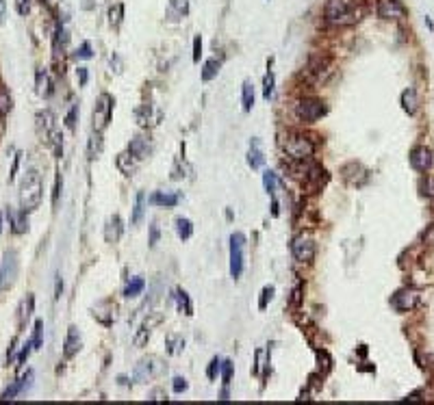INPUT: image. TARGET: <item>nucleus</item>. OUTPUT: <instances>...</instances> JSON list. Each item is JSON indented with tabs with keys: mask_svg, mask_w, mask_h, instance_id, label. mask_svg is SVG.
Listing matches in <instances>:
<instances>
[{
	"mask_svg": "<svg viewBox=\"0 0 434 405\" xmlns=\"http://www.w3.org/2000/svg\"><path fill=\"white\" fill-rule=\"evenodd\" d=\"M42 195H44V182L42 176H39L35 169L24 176V180L20 184V206L24 213H30L42 204Z\"/></svg>",
	"mask_w": 434,
	"mask_h": 405,
	"instance_id": "1",
	"label": "nucleus"
},
{
	"mask_svg": "<svg viewBox=\"0 0 434 405\" xmlns=\"http://www.w3.org/2000/svg\"><path fill=\"white\" fill-rule=\"evenodd\" d=\"M324 15L334 26H350L360 20V11L350 5V0H328L324 7Z\"/></svg>",
	"mask_w": 434,
	"mask_h": 405,
	"instance_id": "2",
	"label": "nucleus"
},
{
	"mask_svg": "<svg viewBox=\"0 0 434 405\" xmlns=\"http://www.w3.org/2000/svg\"><path fill=\"white\" fill-rule=\"evenodd\" d=\"M283 150H285V154L289 158L295 160V163H304V160H308L313 154H315V145H313V141L308 139L306 134L291 132V134L285 137Z\"/></svg>",
	"mask_w": 434,
	"mask_h": 405,
	"instance_id": "3",
	"label": "nucleus"
},
{
	"mask_svg": "<svg viewBox=\"0 0 434 405\" xmlns=\"http://www.w3.org/2000/svg\"><path fill=\"white\" fill-rule=\"evenodd\" d=\"M326 115V104L317 98H302L295 104V117L304 124H313L319 117Z\"/></svg>",
	"mask_w": 434,
	"mask_h": 405,
	"instance_id": "4",
	"label": "nucleus"
},
{
	"mask_svg": "<svg viewBox=\"0 0 434 405\" xmlns=\"http://www.w3.org/2000/svg\"><path fill=\"white\" fill-rule=\"evenodd\" d=\"M111 115H113V98L109 93H100L98 100H96V107L91 113V121H94V130L102 132L104 128L109 126Z\"/></svg>",
	"mask_w": 434,
	"mask_h": 405,
	"instance_id": "5",
	"label": "nucleus"
},
{
	"mask_svg": "<svg viewBox=\"0 0 434 405\" xmlns=\"http://www.w3.org/2000/svg\"><path fill=\"white\" fill-rule=\"evenodd\" d=\"M243 249H245V237L241 232H235L230 237V275L232 278H241L243 273Z\"/></svg>",
	"mask_w": 434,
	"mask_h": 405,
	"instance_id": "6",
	"label": "nucleus"
},
{
	"mask_svg": "<svg viewBox=\"0 0 434 405\" xmlns=\"http://www.w3.org/2000/svg\"><path fill=\"white\" fill-rule=\"evenodd\" d=\"M18 269H20V262H18V254L15 252H7L3 262H0V290L3 288H9L15 278H18Z\"/></svg>",
	"mask_w": 434,
	"mask_h": 405,
	"instance_id": "7",
	"label": "nucleus"
},
{
	"mask_svg": "<svg viewBox=\"0 0 434 405\" xmlns=\"http://www.w3.org/2000/svg\"><path fill=\"white\" fill-rule=\"evenodd\" d=\"M315 252H317L315 241L311 237H304V234L293 239V243H291V254L297 262H311L315 258Z\"/></svg>",
	"mask_w": 434,
	"mask_h": 405,
	"instance_id": "8",
	"label": "nucleus"
},
{
	"mask_svg": "<svg viewBox=\"0 0 434 405\" xmlns=\"http://www.w3.org/2000/svg\"><path fill=\"white\" fill-rule=\"evenodd\" d=\"M161 370H163V364H161L157 358H143V360L137 364V366H135L133 379H135L137 384H143V382H148V379L157 377Z\"/></svg>",
	"mask_w": 434,
	"mask_h": 405,
	"instance_id": "9",
	"label": "nucleus"
},
{
	"mask_svg": "<svg viewBox=\"0 0 434 405\" xmlns=\"http://www.w3.org/2000/svg\"><path fill=\"white\" fill-rule=\"evenodd\" d=\"M406 7L399 0H378V15L384 20H399L406 18Z\"/></svg>",
	"mask_w": 434,
	"mask_h": 405,
	"instance_id": "10",
	"label": "nucleus"
},
{
	"mask_svg": "<svg viewBox=\"0 0 434 405\" xmlns=\"http://www.w3.org/2000/svg\"><path fill=\"white\" fill-rule=\"evenodd\" d=\"M35 128H37V134L42 137V141H50L52 134H54V115L50 111H39L37 117H35Z\"/></svg>",
	"mask_w": 434,
	"mask_h": 405,
	"instance_id": "11",
	"label": "nucleus"
},
{
	"mask_svg": "<svg viewBox=\"0 0 434 405\" xmlns=\"http://www.w3.org/2000/svg\"><path fill=\"white\" fill-rule=\"evenodd\" d=\"M391 303H393V308H395L397 312H408V310H413V308L417 306V295L413 293V290H399V293L393 295Z\"/></svg>",
	"mask_w": 434,
	"mask_h": 405,
	"instance_id": "12",
	"label": "nucleus"
},
{
	"mask_svg": "<svg viewBox=\"0 0 434 405\" xmlns=\"http://www.w3.org/2000/svg\"><path fill=\"white\" fill-rule=\"evenodd\" d=\"M411 165L417 172H428L432 167V152L428 148H415L411 152Z\"/></svg>",
	"mask_w": 434,
	"mask_h": 405,
	"instance_id": "13",
	"label": "nucleus"
},
{
	"mask_svg": "<svg viewBox=\"0 0 434 405\" xmlns=\"http://www.w3.org/2000/svg\"><path fill=\"white\" fill-rule=\"evenodd\" d=\"M80 345H83V340H80L78 329L74 325L68 327V336H66V343H63V355H66V358H74V355L80 351Z\"/></svg>",
	"mask_w": 434,
	"mask_h": 405,
	"instance_id": "14",
	"label": "nucleus"
},
{
	"mask_svg": "<svg viewBox=\"0 0 434 405\" xmlns=\"http://www.w3.org/2000/svg\"><path fill=\"white\" fill-rule=\"evenodd\" d=\"M30 379H33V370H26V375H24L22 379H18V382H13L3 394H0V401H11V399H15V396H18L20 392L26 390V386H28Z\"/></svg>",
	"mask_w": 434,
	"mask_h": 405,
	"instance_id": "15",
	"label": "nucleus"
},
{
	"mask_svg": "<svg viewBox=\"0 0 434 405\" xmlns=\"http://www.w3.org/2000/svg\"><path fill=\"white\" fill-rule=\"evenodd\" d=\"M128 154H131L135 160H143L150 154V141L146 137H135V139L128 143Z\"/></svg>",
	"mask_w": 434,
	"mask_h": 405,
	"instance_id": "16",
	"label": "nucleus"
},
{
	"mask_svg": "<svg viewBox=\"0 0 434 405\" xmlns=\"http://www.w3.org/2000/svg\"><path fill=\"white\" fill-rule=\"evenodd\" d=\"M122 230H124V225H122L119 215H113L107 221V225H104V241L107 243H117L119 237H122Z\"/></svg>",
	"mask_w": 434,
	"mask_h": 405,
	"instance_id": "17",
	"label": "nucleus"
},
{
	"mask_svg": "<svg viewBox=\"0 0 434 405\" xmlns=\"http://www.w3.org/2000/svg\"><path fill=\"white\" fill-rule=\"evenodd\" d=\"M33 306H35V297L33 295H26L20 301V308H18V327H24L30 319V314H33Z\"/></svg>",
	"mask_w": 434,
	"mask_h": 405,
	"instance_id": "18",
	"label": "nucleus"
},
{
	"mask_svg": "<svg viewBox=\"0 0 434 405\" xmlns=\"http://www.w3.org/2000/svg\"><path fill=\"white\" fill-rule=\"evenodd\" d=\"M247 165H250L252 169H261L265 165V154L261 150L259 139H254L250 143V150H247Z\"/></svg>",
	"mask_w": 434,
	"mask_h": 405,
	"instance_id": "19",
	"label": "nucleus"
},
{
	"mask_svg": "<svg viewBox=\"0 0 434 405\" xmlns=\"http://www.w3.org/2000/svg\"><path fill=\"white\" fill-rule=\"evenodd\" d=\"M330 63H332L330 56H319V54H315V56H311V61H308V72L321 78V74H324V72H330Z\"/></svg>",
	"mask_w": 434,
	"mask_h": 405,
	"instance_id": "20",
	"label": "nucleus"
},
{
	"mask_svg": "<svg viewBox=\"0 0 434 405\" xmlns=\"http://www.w3.org/2000/svg\"><path fill=\"white\" fill-rule=\"evenodd\" d=\"M401 109H404L408 115H415L417 113V107H419V98H417V91L413 87H408V89H404L401 91Z\"/></svg>",
	"mask_w": 434,
	"mask_h": 405,
	"instance_id": "21",
	"label": "nucleus"
},
{
	"mask_svg": "<svg viewBox=\"0 0 434 405\" xmlns=\"http://www.w3.org/2000/svg\"><path fill=\"white\" fill-rule=\"evenodd\" d=\"M7 217H9V221H11V230L15 234H22V232H26L28 230V219H26V213H13V210H7Z\"/></svg>",
	"mask_w": 434,
	"mask_h": 405,
	"instance_id": "22",
	"label": "nucleus"
},
{
	"mask_svg": "<svg viewBox=\"0 0 434 405\" xmlns=\"http://www.w3.org/2000/svg\"><path fill=\"white\" fill-rule=\"evenodd\" d=\"M143 213H146V193L139 191L137 197H135V206H133V215H131V223H139L143 219Z\"/></svg>",
	"mask_w": 434,
	"mask_h": 405,
	"instance_id": "23",
	"label": "nucleus"
},
{
	"mask_svg": "<svg viewBox=\"0 0 434 405\" xmlns=\"http://www.w3.org/2000/svg\"><path fill=\"white\" fill-rule=\"evenodd\" d=\"M152 204L157 206H165V208H174L178 204V195L176 193H154V195L150 197Z\"/></svg>",
	"mask_w": 434,
	"mask_h": 405,
	"instance_id": "24",
	"label": "nucleus"
},
{
	"mask_svg": "<svg viewBox=\"0 0 434 405\" xmlns=\"http://www.w3.org/2000/svg\"><path fill=\"white\" fill-rule=\"evenodd\" d=\"M102 152V137L100 132H96L89 137V145H87V158L94 160V158H98V154Z\"/></svg>",
	"mask_w": 434,
	"mask_h": 405,
	"instance_id": "25",
	"label": "nucleus"
},
{
	"mask_svg": "<svg viewBox=\"0 0 434 405\" xmlns=\"http://www.w3.org/2000/svg\"><path fill=\"white\" fill-rule=\"evenodd\" d=\"M241 102H243V111L250 113L252 107H254V87L250 80H245L243 83V93H241Z\"/></svg>",
	"mask_w": 434,
	"mask_h": 405,
	"instance_id": "26",
	"label": "nucleus"
},
{
	"mask_svg": "<svg viewBox=\"0 0 434 405\" xmlns=\"http://www.w3.org/2000/svg\"><path fill=\"white\" fill-rule=\"evenodd\" d=\"M146 288V280L143 278H131V282L124 288V297H137L141 290Z\"/></svg>",
	"mask_w": 434,
	"mask_h": 405,
	"instance_id": "27",
	"label": "nucleus"
},
{
	"mask_svg": "<svg viewBox=\"0 0 434 405\" xmlns=\"http://www.w3.org/2000/svg\"><path fill=\"white\" fill-rule=\"evenodd\" d=\"M217 74H220V61L217 59H208L202 68V80L208 83V80H213Z\"/></svg>",
	"mask_w": 434,
	"mask_h": 405,
	"instance_id": "28",
	"label": "nucleus"
},
{
	"mask_svg": "<svg viewBox=\"0 0 434 405\" xmlns=\"http://www.w3.org/2000/svg\"><path fill=\"white\" fill-rule=\"evenodd\" d=\"M131 158H133V156H131L128 152H126V154H119V156H117V167L122 169L124 176H133V174H135V167H137Z\"/></svg>",
	"mask_w": 434,
	"mask_h": 405,
	"instance_id": "29",
	"label": "nucleus"
},
{
	"mask_svg": "<svg viewBox=\"0 0 434 405\" xmlns=\"http://www.w3.org/2000/svg\"><path fill=\"white\" fill-rule=\"evenodd\" d=\"M176 232H178V237L182 239V241H187V239H191V234H194V225H191V221L189 219H176Z\"/></svg>",
	"mask_w": 434,
	"mask_h": 405,
	"instance_id": "30",
	"label": "nucleus"
},
{
	"mask_svg": "<svg viewBox=\"0 0 434 405\" xmlns=\"http://www.w3.org/2000/svg\"><path fill=\"white\" fill-rule=\"evenodd\" d=\"M176 303H178V310L180 312H184V314H194L191 310H194V308H191V299H189V295L184 293V290H176Z\"/></svg>",
	"mask_w": 434,
	"mask_h": 405,
	"instance_id": "31",
	"label": "nucleus"
},
{
	"mask_svg": "<svg viewBox=\"0 0 434 405\" xmlns=\"http://www.w3.org/2000/svg\"><path fill=\"white\" fill-rule=\"evenodd\" d=\"M122 18H124V5L122 3H115L109 9V24H111V26H117V24L122 22Z\"/></svg>",
	"mask_w": 434,
	"mask_h": 405,
	"instance_id": "32",
	"label": "nucleus"
},
{
	"mask_svg": "<svg viewBox=\"0 0 434 405\" xmlns=\"http://www.w3.org/2000/svg\"><path fill=\"white\" fill-rule=\"evenodd\" d=\"M263 184H265V191L269 193V195H274L276 193V186H278V178L274 172H265L263 174Z\"/></svg>",
	"mask_w": 434,
	"mask_h": 405,
	"instance_id": "33",
	"label": "nucleus"
},
{
	"mask_svg": "<svg viewBox=\"0 0 434 405\" xmlns=\"http://www.w3.org/2000/svg\"><path fill=\"white\" fill-rule=\"evenodd\" d=\"M271 95H274V74L271 72H267L263 78V98L265 100H269Z\"/></svg>",
	"mask_w": 434,
	"mask_h": 405,
	"instance_id": "34",
	"label": "nucleus"
},
{
	"mask_svg": "<svg viewBox=\"0 0 434 405\" xmlns=\"http://www.w3.org/2000/svg\"><path fill=\"white\" fill-rule=\"evenodd\" d=\"M37 91L42 93V95L50 93V83H48L46 72H42V70H37Z\"/></svg>",
	"mask_w": 434,
	"mask_h": 405,
	"instance_id": "35",
	"label": "nucleus"
},
{
	"mask_svg": "<svg viewBox=\"0 0 434 405\" xmlns=\"http://www.w3.org/2000/svg\"><path fill=\"white\" fill-rule=\"evenodd\" d=\"M170 9L176 11L182 18V15H187V11H189V0H170Z\"/></svg>",
	"mask_w": 434,
	"mask_h": 405,
	"instance_id": "36",
	"label": "nucleus"
},
{
	"mask_svg": "<svg viewBox=\"0 0 434 405\" xmlns=\"http://www.w3.org/2000/svg\"><path fill=\"white\" fill-rule=\"evenodd\" d=\"M271 297H274V286H265L261 290V299H259V310H265L267 303L271 301Z\"/></svg>",
	"mask_w": 434,
	"mask_h": 405,
	"instance_id": "37",
	"label": "nucleus"
},
{
	"mask_svg": "<svg viewBox=\"0 0 434 405\" xmlns=\"http://www.w3.org/2000/svg\"><path fill=\"white\" fill-rule=\"evenodd\" d=\"M220 373H222V360L220 358H213L211 364H208V368H206V377L208 379H215Z\"/></svg>",
	"mask_w": 434,
	"mask_h": 405,
	"instance_id": "38",
	"label": "nucleus"
},
{
	"mask_svg": "<svg viewBox=\"0 0 434 405\" xmlns=\"http://www.w3.org/2000/svg\"><path fill=\"white\" fill-rule=\"evenodd\" d=\"M232 368H235V364H232L230 360H224V362H222V379H224V386H228V384H230Z\"/></svg>",
	"mask_w": 434,
	"mask_h": 405,
	"instance_id": "39",
	"label": "nucleus"
},
{
	"mask_svg": "<svg viewBox=\"0 0 434 405\" xmlns=\"http://www.w3.org/2000/svg\"><path fill=\"white\" fill-rule=\"evenodd\" d=\"M42 334H44V321L35 323V334H33V349H39L42 347Z\"/></svg>",
	"mask_w": 434,
	"mask_h": 405,
	"instance_id": "40",
	"label": "nucleus"
},
{
	"mask_svg": "<svg viewBox=\"0 0 434 405\" xmlns=\"http://www.w3.org/2000/svg\"><path fill=\"white\" fill-rule=\"evenodd\" d=\"M11 109V98H9V93L7 91H0V117L7 115Z\"/></svg>",
	"mask_w": 434,
	"mask_h": 405,
	"instance_id": "41",
	"label": "nucleus"
},
{
	"mask_svg": "<svg viewBox=\"0 0 434 405\" xmlns=\"http://www.w3.org/2000/svg\"><path fill=\"white\" fill-rule=\"evenodd\" d=\"M30 349H33V340H26L24 347H22V351H20V355H18V366H22V364L26 362V358L30 355Z\"/></svg>",
	"mask_w": 434,
	"mask_h": 405,
	"instance_id": "42",
	"label": "nucleus"
},
{
	"mask_svg": "<svg viewBox=\"0 0 434 405\" xmlns=\"http://www.w3.org/2000/svg\"><path fill=\"white\" fill-rule=\"evenodd\" d=\"M76 115H78V107H72L70 113H68V117H66V126L70 128V130H74L76 128Z\"/></svg>",
	"mask_w": 434,
	"mask_h": 405,
	"instance_id": "43",
	"label": "nucleus"
},
{
	"mask_svg": "<svg viewBox=\"0 0 434 405\" xmlns=\"http://www.w3.org/2000/svg\"><path fill=\"white\" fill-rule=\"evenodd\" d=\"M172 388H174V392H176V394H180V392L187 390L189 384H187V379H184V377H176V379H174V384H172Z\"/></svg>",
	"mask_w": 434,
	"mask_h": 405,
	"instance_id": "44",
	"label": "nucleus"
},
{
	"mask_svg": "<svg viewBox=\"0 0 434 405\" xmlns=\"http://www.w3.org/2000/svg\"><path fill=\"white\" fill-rule=\"evenodd\" d=\"M200 56H202V37L196 35L194 37V63L200 61Z\"/></svg>",
	"mask_w": 434,
	"mask_h": 405,
	"instance_id": "45",
	"label": "nucleus"
},
{
	"mask_svg": "<svg viewBox=\"0 0 434 405\" xmlns=\"http://www.w3.org/2000/svg\"><path fill=\"white\" fill-rule=\"evenodd\" d=\"M91 54H94V52H91V44H89V42H85V44L76 50V56H80V59H91Z\"/></svg>",
	"mask_w": 434,
	"mask_h": 405,
	"instance_id": "46",
	"label": "nucleus"
},
{
	"mask_svg": "<svg viewBox=\"0 0 434 405\" xmlns=\"http://www.w3.org/2000/svg\"><path fill=\"white\" fill-rule=\"evenodd\" d=\"M15 9H18L20 15H26L30 11V3L28 0H15Z\"/></svg>",
	"mask_w": 434,
	"mask_h": 405,
	"instance_id": "47",
	"label": "nucleus"
},
{
	"mask_svg": "<svg viewBox=\"0 0 434 405\" xmlns=\"http://www.w3.org/2000/svg\"><path fill=\"white\" fill-rule=\"evenodd\" d=\"M157 243H159V225L152 223L150 225V247H154Z\"/></svg>",
	"mask_w": 434,
	"mask_h": 405,
	"instance_id": "48",
	"label": "nucleus"
},
{
	"mask_svg": "<svg viewBox=\"0 0 434 405\" xmlns=\"http://www.w3.org/2000/svg\"><path fill=\"white\" fill-rule=\"evenodd\" d=\"M300 297H302V284H297L291 293V306H297L300 303Z\"/></svg>",
	"mask_w": 434,
	"mask_h": 405,
	"instance_id": "49",
	"label": "nucleus"
},
{
	"mask_svg": "<svg viewBox=\"0 0 434 405\" xmlns=\"http://www.w3.org/2000/svg\"><path fill=\"white\" fill-rule=\"evenodd\" d=\"M423 189H425V191H423L425 195H428V197H434V178H428V180H425Z\"/></svg>",
	"mask_w": 434,
	"mask_h": 405,
	"instance_id": "50",
	"label": "nucleus"
},
{
	"mask_svg": "<svg viewBox=\"0 0 434 405\" xmlns=\"http://www.w3.org/2000/svg\"><path fill=\"white\" fill-rule=\"evenodd\" d=\"M20 156H22V154H15V160H13V167H11L9 180H13V178H15V174H18V167H20Z\"/></svg>",
	"mask_w": 434,
	"mask_h": 405,
	"instance_id": "51",
	"label": "nucleus"
},
{
	"mask_svg": "<svg viewBox=\"0 0 434 405\" xmlns=\"http://www.w3.org/2000/svg\"><path fill=\"white\" fill-rule=\"evenodd\" d=\"M76 74H78L80 85H85V83H87V78H89V74H87V68H78V70H76Z\"/></svg>",
	"mask_w": 434,
	"mask_h": 405,
	"instance_id": "52",
	"label": "nucleus"
},
{
	"mask_svg": "<svg viewBox=\"0 0 434 405\" xmlns=\"http://www.w3.org/2000/svg\"><path fill=\"white\" fill-rule=\"evenodd\" d=\"M59 191H61V178L57 176V184H54V191H52V204H57V199H59Z\"/></svg>",
	"mask_w": 434,
	"mask_h": 405,
	"instance_id": "53",
	"label": "nucleus"
},
{
	"mask_svg": "<svg viewBox=\"0 0 434 405\" xmlns=\"http://www.w3.org/2000/svg\"><path fill=\"white\" fill-rule=\"evenodd\" d=\"M150 399H152V401H167V396L161 392V390H154V392L150 394Z\"/></svg>",
	"mask_w": 434,
	"mask_h": 405,
	"instance_id": "54",
	"label": "nucleus"
},
{
	"mask_svg": "<svg viewBox=\"0 0 434 405\" xmlns=\"http://www.w3.org/2000/svg\"><path fill=\"white\" fill-rule=\"evenodd\" d=\"M15 345H18V340L13 338V340H11V347H9V351H7V360H9V362L13 360V353H15Z\"/></svg>",
	"mask_w": 434,
	"mask_h": 405,
	"instance_id": "55",
	"label": "nucleus"
},
{
	"mask_svg": "<svg viewBox=\"0 0 434 405\" xmlns=\"http://www.w3.org/2000/svg\"><path fill=\"white\" fill-rule=\"evenodd\" d=\"M61 290H63V282H61V278H57V286H54V299L61 297Z\"/></svg>",
	"mask_w": 434,
	"mask_h": 405,
	"instance_id": "56",
	"label": "nucleus"
},
{
	"mask_svg": "<svg viewBox=\"0 0 434 405\" xmlns=\"http://www.w3.org/2000/svg\"><path fill=\"white\" fill-rule=\"evenodd\" d=\"M5 13H7V3L5 0H0V24L5 22Z\"/></svg>",
	"mask_w": 434,
	"mask_h": 405,
	"instance_id": "57",
	"label": "nucleus"
},
{
	"mask_svg": "<svg viewBox=\"0 0 434 405\" xmlns=\"http://www.w3.org/2000/svg\"><path fill=\"white\" fill-rule=\"evenodd\" d=\"M0 232H3V215H0Z\"/></svg>",
	"mask_w": 434,
	"mask_h": 405,
	"instance_id": "58",
	"label": "nucleus"
}]
</instances>
